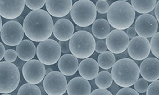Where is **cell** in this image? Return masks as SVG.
Returning <instances> with one entry per match:
<instances>
[{"label": "cell", "mask_w": 159, "mask_h": 95, "mask_svg": "<svg viewBox=\"0 0 159 95\" xmlns=\"http://www.w3.org/2000/svg\"><path fill=\"white\" fill-rule=\"evenodd\" d=\"M126 34H127L128 37L130 38V39H132L135 36H136V32L135 31L134 28H133V27H131V26L127 29Z\"/></svg>", "instance_id": "obj_37"}, {"label": "cell", "mask_w": 159, "mask_h": 95, "mask_svg": "<svg viewBox=\"0 0 159 95\" xmlns=\"http://www.w3.org/2000/svg\"><path fill=\"white\" fill-rule=\"evenodd\" d=\"M92 32L96 37L100 39H105L110 32V25L107 20L98 19L92 24Z\"/></svg>", "instance_id": "obj_22"}, {"label": "cell", "mask_w": 159, "mask_h": 95, "mask_svg": "<svg viewBox=\"0 0 159 95\" xmlns=\"http://www.w3.org/2000/svg\"><path fill=\"white\" fill-rule=\"evenodd\" d=\"M46 8L48 13L56 17H63L70 12L72 0H46Z\"/></svg>", "instance_id": "obj_16"}, {"label": "cell", "mask_w": 159, "mask_h": 95, "mask_svg": "<svg viewBox=\"0 0 159 95\" xmlns=\"http://www.w3.org/2000/svg\"><path fill=\"white\" fill-rule=\"evenodd\" d=\"M5 46L1 42H0V61L5 56Z\"/></svg>", "instance_id": "obj_38"}, {"label": "cell", "mask_w": 159, "mask_h": 95, "mask_svg": "<svg viewBox=\"0 0 159 95\" xmlns=\"http://www.w3.org/2000/svg\"><path fill=\"white\" fill-rule=\"evenodd\" d=\"M122 1H128V0H122Z\"/></svg>", "instance_id": "obj_43"}, {"label": "cell", "mask_w": 159, "mask_h": 95, "mask_svg": "<svg viewBox=\"0 0 159 95\" xmlns=\"http://www.w3.org/2000/svg\"><path fill=\"white\" fill-rule=\"evenodd\" d=\"M24 6V0H0V16L15 19L22 14Z\"/></svg>", "instance_id": "obj_14"}, {"label": "cell", "mask_w": 159, "mask_h": 95, "mask_svg": "<svg viewBox=\"0 0 159 95\" xmlns=\"http://www.w3.org/2000/svg\"><path fill=\"white\" fill-rule=\"evenodd\" d=\"M134 84V88L136 91H137L138 93H143L147 91V89L148 86L147 80H146L143 78L138 79Z\"/></svg>", "instance_id": "obj_29"}, {"label": "cell", "mask_w": 159, "mask_h": 95, "mask_svg": "<svg viewBox=\"0 0 159 95\" xmlns=\"http://www.w3.org/2000/svg\"><path fill=\"white\" fill-rule=\"evenodd\" d=\"M134 29L139 36L145 38L151 37L157 31L158 22L153 15L144 13L137 18Z\"/></svg>", "instance_id": "obj_13"}, {"label": "cell", "mask_w": 159, "mask_h": 95, "mask_svg": "<svg viewBox=\"0 0 159 95\" xmlns=\"http://www.w3.org/2000/svg\"><path fill=\"white\" fill-rule=\"evenodd\" d=\"M24 2L30 9L35 10L41 9L45 5L46 0H24Z\"/></svg>", "instance_id": "obj_28"}, {"label": "cell", "mask_w": 159, "mask_h": 95, "mask_svg": "<svg viewBox=\"0 0 159 95\" xmlns=\"http://www.w3.org/2000/svg\"><path fill=\"white\" fill-rule=\"evenodd\" d=\"M24 34L22 25L15 20L6 22L1 30V38L3 42L10 46L18 45L22 41Z\"/></svg>", "instance_id": "obj_9"}, {"label": "cell", "mask_w": 159, "mask_h": 95, "mask_svg": "<svg viewBox=\"0 0 159 95\" xmlns=\"http://www.w3.org/2000/svg\"><path fill=\"white\" fill-rule=\"evenodd\" d=\"M78 71L82 77L87 80H92L99 73V66L94 59L87 58L80 63Z\"/></svg>", "instance_id": "obj_20"}, {"label": "cell", "mask_w": 159, "mask_h": 95, "mask_svg": "<svg viewBox=\"0 0 159 95\" xmlns=\"http://www.w3.org/2000/svg\"><path fill=\"white\" fill-rule=\"evenodd\" d=\"M59 44L62 53L67 54L70 52L68 41H60Z\"/></svg>", "instance_id": "obj_35"}, {"label": "cell", "mask_w": 159, "mask_h": 95, "mask_svg": "<svg viewBox=\"0 0 159 95\" xmlns=\"http://www.w3.org/2000/svg\"><path fill=\"white\" fill-rule=\"evenodd\" d=\"M109 5L107 3V2L103 1V0H98V1L96 3V10L102 14L107 13L108 8H109Z\"/></svg>", "instance_id": "obj_31"}, {"label": "cell", "mask_w": 159, "mask_h": 95, "mask_svg": "<svg viewBox=\"0 0 159 95\" xmlns=\"http://www.w3.org/2000/svg\"><path fill=\"white\" fill-rule=\"evenodd\" d=\"M73 23L66 19L58 20L54 25L53 33L56 38L62 41H68L74 34Z\"/></svg>", "instance_id": "obj_17"}, {"label": "cell", "mask_w": 159, "mask_h": 95, "mask_svg": "<svg viewBox=\"0 0 159 95\" xmlns=\"http://www.w3.org/2000/svg\"><path fill=\"white\" fill-rule=\"evenodd\" d=\"M111 74L117 86L130 87L139 79L140 73L137 63L132 59L125 58L115 62Z\"/></svg>", "instance_id": "obj_3"}, {"label": "cell", "mask_w": 159, "mask_h": 95, "mask_svg": "<svg viewBox=\"0 0 159 95\" xmlns=\"http://www.w3.org/2000/svg\"><path fill=\"white\" fill-rule=\"evenodd\" d=\"M52 71H53L51 69H48L47 71H46V74H48V73H50V72H52Z\"/></svg>", "instance_id": "obj_42"}, {"label": "cell", "mask_w": 159, "mask_h": 95, "mask_svg": "<svg viewBox=\"0 0 159 95\" xmlns=\"http://www.w3.org/2000/svg\"><path fill=\"white\" fill-rule=\"evenodd\" d=\"M107 50V46L106 45V42L102 39L98 40L96 42V46H95V51L97 53H101Z\"/></svg>", "instance_id": "obj_34"}, {"label": "cell", "mask_w": 159, "mask_h": 95, "mask_svg": "<svg viewBox=\"0 0 159 95\" xmlns=\"http://www.w3.org/2000/svg\"><path fill=\"white\" fill-rule=\"evenodd\" d=\"M69 95L90 94L91 86L89 81L82 77H76L72 79L67 86Z\"/></svg>", "instance_id": "obj_19"}, {"label": "cell", "mask_w": 159, "mask_h": 95, "mask_svg": "<svg viewBox=\"0 0 159 95\" xmlns=\"http://www.w3.org/2000/svg\"><path fill=\"white\" fill-rule=\"evenodd\" d=\"M16 51L19 58L23 61L32 60L36 55V46L31 40L24 39L17 45Z\"/></svg>", "instance_id": "obj_21"}, {"label": "cell", "mask_w": 159, "mask_h": 95, "mask_svg": "<svg viewBox=\"0 0 159 95\" xmlns=\"http://www.w3.org/2000/svg\"><path fill=\"white\" fill-rule=\"evenodd\" d=\"M69 46L70 51L75 57L85 59L93 55L96 41L91 33L85 31H78L70 38Z\"/></svg>", "instance_id": "obj_4"}, {"label": "cell", "mask_w": 159, "mask_h": 95, "mask_svg": "<svg viewBox=\"0 0 159 95\" xmlns=\"http://www.w3.org/2000/svg\"><path fill=\"white\" fill-rule=\"evenodd\" d=\"M139 73L146 80L153 82L159 78V61L155 58H147L141 63Z\"/></svg>", "instance_id": "obj_15"}, {"label": "cell", "mask_w": 159, "mask_h": 95, "mask_svg": "<svg viewBox=\"0 0 159 95\" xmlns=\"http://www.w3.org/2000/svg\"><path fill=\"white\" fill-rule=\"evenodd\" d=\"M70 11L72 20L80 28L90 26L97 17L96 5L90 0H79L72 6Z\"/></svg>", "instance_id": "obj_5"}, {"label": "cell", "mask_w": 159, "mask_h": 95, "mask_svg": "<svg viewBox=\"0 0 159 95\" xmlns=\"http://www.w3.org/2000/svg\"><path fill=\"white\" fill-rule=\"evenodd\" d=\"M22 27L25 36L31 41L42 42L52 36L54 22L47 11L39 9L28 13Z\"/></svg>", "instance_id": "obj_1"}, {"label": "cell", "mask_w": 159, "mask_h": 95, "mask_svg": "<svg viewBox=\"0 0 159 95\" xmlns=\"http://www.w3.org/2000/svg\"><path fill=\"white\" fill-rule=\"evenodd\" d=\"M158 41L159 33L156 32L152 37L150 43V51H152L153 55L158 59L159 58V49H158Z\"/></svg>", "instance_id": "obj_27"}, {"label": "cell", "mask_w": 159, "mask_h": 95, "mask_svg": "<svg viewBox=\"0 0 159 95\" xmlns=\"http://www.w3.org/2000/svg\"><path fill=\"white\" fill-rule=\"evenodd\" d=\"M106 45L109 51L115 54L125 52L128 47L129 38L123 30H113L106 37Z\"/></svg>", "instance_id": "obj_12"}, {"label": "cell", "mask_w": 159, "mask_h": 95, "mask_svg": "<svg viewBox=\"0 0 159 95\" xmlns=\"http://www.w3.org/2000/svg\"><path fill=\"white\" fill-rule=\"evenodd\" d=\"M159 2H158V3H156L155 7V17L157 20H158V22L159 21Z\"/></svg>", "instance_id": "obj_39"}, {"label": "cell", "mask_w": 159, "mask_h": 95, "mask_svg": "<svg viewBox=\"0 0 159 95\" xmlns=\"http://www.w3.org/2000/svg\"><path fill=\"white\" fill-rule=\"evenodd\" d=\"M136 13L132 5L125 1L113 3L107 11V19L110 25L118 30H125L134 23Z\"/></svg>", "instance_id": "obj_2"}, {"label": "cell", "mask_w": 159, "mask_h": 95, "mask_svg": "<svg viewBox=\"0 0 159 95\" xmlns=\"http://www.w3.org/2000/svg\"><path fill=\"white\" fill-rule=\"evenodd\" d=\"M116 62L113 53L110 51H104L100 54L98 57V63L102 69H110Z\"/></svg>", "instance_id": "obj_24"}, {"label": "cell", "mask_w": 159, "mask_h": 95, "mask_svg": "<svg viewBox=\"0 0 159 95\" xmlns=\"http://www.w3.org/2000/svg\"><path fill=\"white\" fill-rule=\"evenodd\" d=\"M45 67L39 60H30L22 68V74L25 81L31 84H39L43 80L46 74Z\"/></svg>", "instance_id": "obj_10"}, {"label": "cell", "mask_w": 159, "mask_h": 95, "mask_svg": "<svg viewBox=\"0 0 159 95\" xmlns=\"http://www.w3.org/2000/svg\"><path fill=\"white\" fill-rule=\"evenodd\" d=\"M158 87H159V80L158 79L153 81L152 83H151L147 89V95H158Z\"/></svg>", "instance_id": "obj_30"}, {"label": "cell", "mask_w": 159, "mask_h": 95, "mask_svg": "<svg viewBox=\"0 0 159 95\" xmlns=\"http://www.w3.org/2000/svg\"><path fill=\"white\" fill-rule=\"evenodd\" d=\"M103 1H107V0H103Z\"/></svg>", "instance_id": "obj_44"}, {"label": "cell", "mask_w": 159, "mask_h": 95, "mask_svg": "<svg viewBox=\"0 0 159 95\" xmlns=\"http://www.w3.org/2000/svg\"><path fill=\"white\" fill-rule=\"evenodd\" d=\"M90 94L92 95H111L112 93L106 89L103 88H99L97 89H95L94 91L90 93Z\"/></svg>", "instance_id": "obj_36"}, {"label": "cell", "mask_w": 159, "mask_h": 95, "mask_svg": "<svg viewBox=\"0 0 159 95\" xmlns=\"http://www.w3.org/2000/svg\"><path fill=\"white\" fill-rule=\"evenodd\" d=\"M157 0H131L132 8L138 13H148L155 7Z\"/></svg>", "instance_id": "obj_23"}, {"label": "cell", "mask_w": 159, "mask_h": 95, "mask_svg": "<svg viewBox=\"0 0 159 95\" xmlns=\"http://www.w3.org/2000/svg\"><path fill=\"white\" fill-rule=\"evenodd\" d=\"M17 94L19 95H40L42 91L36 84L28 83L23 84L19 88Z\"/></svg>", "instance_id": "obj_26"}, {"label": "cell", "mask_w": 159, "mask_h": 95, "mask_svg": "<svg viewBox=\"0 0 159 95\" xmlns=\"http://www.w3.org/2000/svg\"><path fill=\"white\" fill-rule=\"evenodd\" d=\"M43 86L45 91L49 95H62L67 89L68 82L61 72L52 71L44 77Z\"/></svg>", "instance_id": "obj_8"}, {"label": "cell", "mask_w": 159, "mask_h": 95, "mask_svg": "<svg viewBox=\"0 0 159 95\" xmlns=\"http://www.w3.org/2000/svg\"><path fill=\"white\" fill-rule=\"evenodd\" d=\"M37 57L42 63L52 65L56 63L61 55V50L59 43L51 39L40 42L36 48Z\"/></svg>", "instance_id": "obj_7"}, {"label": "cell", "mask_w": 159, "mask_h": 95, "mask_svg": "<svg viewBox=\"0 0 159 95\" xmlns=\"http://www.w3.org/2000/svg\"><path fill=\"white\" fill-rule=\"evenodd\" d=\"M81 31H87L89 32H92V28H89V27H85L83 29H81Z\"/></svg>", "instance_id": "obj_40"}, {"label": "cell", "mask_w": 159, "mask_h": 95, "mask_svg": "<svg viewBox=\"0 0 159 95\" xmlns=\"http://www.w3.org/2000/svg\"><path fill=\"white\" fill-rule=\"evenodd\" d=\"M18 67L9 62H0V93L7 94L14 91L20 82Z\"/></svg>", "instance_id": "obj_6"}, {"label": "cell", "mask_w": 159, "mask_h": 95, "mask_svg": "<svg viewBox=\"0 0 159 95\" xmlns=\"http://www.w3.org/2000/svg\"><path fill=\"white\" fill-rule=\"evenodd\" d=\"M2 18H1V16H0V32H1V30H2Z\"/></svg>", "instance_id": "obj_41"}, {"label": "cell", "mask_w": 159, "mask_h": 95, "mask_svg": "<svg viewBox=\"0 0 159 95\" xmlns=\"http://www.w3.org/2000/svg\"><path fill=\"white\" fill-rule=\"evenodd\" d=\"M127 48L129 56L133 60L138 61L147 58L150 53L149 41L139 36L131 39Z\"/></svg>", "instance_id": "obj_11"}, {"label": "cell", "mask_w": 159, "mask_h": 95, "mask_svg": "<svg viewBox=\"0 0 159 95\" xmlns=\"http://www.w3.org/2000/svg\"><path fill=\"white\" fill-rule=\"evenodd\" d=\"M78 60L71 54L64 55L58 60V67L61 72L64 76H70L76 73L78 70Z\"/></svg>", "instance_id": "obj_18"}, {"label": "cell", "mask_w": 159, "mask_h": 95, "mask_svg": "<svg viewBox=\"0 0 159 95\" xmlns=\"http://www.w3.org/2000/svg\"><path fill=\"white\" fill-rule=\"evenodd\" d=\"M95 79V83L99 88L107 89L110 88L113 83L111 74L107 71H102L98 74Z\"/></svg>", "instance_id": "obj_25"}, {"label": "cell", "mask_w": 159, "mask_h": 95, "mask_svg": "<svg viewBox=\"0 0 159 95\" xmlns=\"http://www.w3.org/2000/svg\"><path fill=\"white\" fill-rule=\"evenodd\" d=\"M4 58L5 61L7 62H15L17 58V51H16L13 49L7 50L5 53Z\"/></svg>", "instance_id": "obj_32"}, {"label": "cell", "mask_w": 159, "mask_h": 95, "mask_svg": "<svg viewBox=\"0 0 159 95\" xmlns=\"http://www.w3.org/2000/svg\"><path fill=\"white\" fill-rule=\"evenodd\" d=\"M118 95H138L139 93L137 91L132 89L129 87H123V88L120 89L117 93Z\"/></svg>", "instance_id": "obj_33"}]
</instances>
